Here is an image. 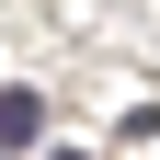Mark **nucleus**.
Listing matches in <instances>:
<instances>
[{
  "label": "nucleus",
  "instance_id": "obj_1",
  "mask_svg": "<svg viewBox=\"0 0 160 160\" xmlns=\"http://www.w3.org/2000/svg\"><path fill=\"white\" fill-rule=\"evenodd\" d=\"M34 137H46V103L34 92H0V149H34Z\"/></svg>",
  "mask_w": 160,
  "mask_h": 160
}]
</instances>
